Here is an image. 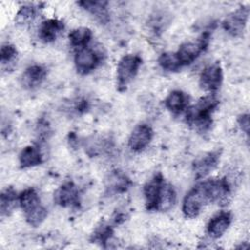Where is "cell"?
<instances>
[{
	"label": "cell",
	"instance_id": "7a4b0ae2",
	"mask_svg": "<svg viewBox=\"0 0 250 250\" xmlns=\"http://www.w3.org/2000/svg\"><path fill=\"white\" fill-rule=\"evenodd\" d=\"M219 105V100L216 95L210 94L199 99L192 106L186 110V121L193 125L200 133L207 132L212 124L211 115Z\"/></svg>",
	"mask_w": 250,
	"mask_h": 250
},
{
	"label": "cell",
	"instance_id": "603a6c76",
	"mask_svg": "<svg viewBox=\"0 0 250 250\" xmlns=\"http://www.w3.org/2000/svg\"><path fill=\"white\" fill-rule=\"evenodd\" d=\"M112 234H113L112 227L106 223H102L94 230L91 236V241L97 244H100L103 247H106V244L111 239Z\"/></svg>",
	"mask_w": 250,
	"mask_h": 250
},
{
	"label": "cell",
	"instance_id": "e0dca14e",
	"mask_svg": "<svg viewBox=\"0 0 250 250\" xmlns=\"http://www.w3.org/2000/svg\"><path fill=\"white\" fill-rule=\"evenodd\" d=\"M188 96L180 90L172 91L164 101L166 108L174 114H181L188 107Z\"/></svg>",
	"mask_w": 250,
	"mask_h": 250
},
{
	"label": "cell",
	"instance_id": "277c9868",
	"mask_svg": "<svg viewBox=\"0 0 250 250\" xmlns=\"http://www.w3.org/2000/svg\"><path fill=\"white\" fill-rule=\"evenodd\" d=\"M207 202H218L226 204L230 192L231 187L226 177L221 179H210L199 183Z\"/></svg>",
	"mask_w": 250,
	"mask_h": 250
},
{
	"label": "cell",
	"instance_id": "3957f363",
	"mask_svg": "<svg viewBox=\"0 0 250 250\" xmlns=\"http://www.w3.org/2000/svg\"><path fill=\"white\" fill-rule=\"evenodd\" d=\"M19 204L26 222L34 228L40 226L47 217V209L41 204L37 191L32 188H26L19 194Z\"/></svg>",
	"mask_w": 250,
	"mask_h": 250
},
{
	"label": "cell",
	"instance_id": "ffe728a7",
	"mask_svg": "<svg viewBox=\"0 0 250 250\" xmlns=\"http://www.w3.org/2000/svg\"><path fill=\"white\" fill-rule=\"evenodd\" d=\"M19 161L21 168H29L41 164L43 162V156L40 148L36 146L24 147L19 155Z\"/></svg>",
	"mask_w": 250,
	"mask_h": 250
},
{
	"label": "cell",
	"instance_id": "6da1fadb",
	"mask_svg": "<svg viewBox=\"0 0 250 250\" xmlns=\"http://www.w3.org/2000/svg\"><path fill=\"white\" fill-rule=\"evenodd\" d=\"M146 208L148 211H167L176 201L174 188L164 181L161 173L155 174L144 187Z\"/></svg>",
	"mask_w": 250,
	"mask_h": 250
},
{
	"label": "cell",
	"instance_id": "8fae6325",
	"mask_svg": "<svg viewBox=\"0 0 250 250\" xmlns=\"http://www.w3.org/2000/svg\"><path fill=\"white\" fill-rule=\"evenodd\" d=\"M55 202L62 207H77L80 203V192L73 182L61 185L54 194Z\"/></svg>",
	"mask_w": 250,
	"mask_h": 250
},
{
	"label": "cell",
	"instance_id": "d6986e66",
	"mask_svg": "<svg viewBox=\"0 0 250 250\" xmlns=\"http://www.w3.org/2000/svg\"><path fill=\"white\" fill-rule=\"evenodd\" d=\"M63 28L64 24L62 21L56 19L47 20L42 22L39 28V38L45 43L53 42Z\"/></svg>",
	"mask_w": 250,
	"mask_h": 250
},
{
	"label": "cell",
	"instance_id": "7c38bea8",
	"mask_svg": "<svg viewBox=\"0 0 250 250\" xmlns=\"http://www.w3.org/2000/svg\"><path fill=\"white\" fill-rule=\"evenodd\" d=\"M221 151L214 150L197 157L192 163V172L195 179L200 180L205 178L210 172H212L220 161Z\"/></svg>",
	"mask_w": 250,
	"mask_h": 250
},
{
	"label": "cell",
	"instance_id": "44dd1931",
	"mask_svg": "<svg viewBox=\"0 0 250 250\" xmlns=\"http://www.w3.org/2000/svg\"><path fill=\"white\" fill-rule=\"evenodd\" d=\"M19 203V195L13 188H7L2 190L0 195V213L1 216L10 215Z\"/></svg>",
	"mask_w": 250,
	"mask_h": 250
},
{
	"label": "cell",
	"instance_id": "30bf717a",
	"mask_svg": "<svg viewBox=\"0 0 250 250\" xmlns=\"http://www.w3.org/2000/svg\"><path fill=\"white\" fill-rule=\"evenodd\" d=\"M249 16V7L243 6L235 10L234 12L230 13L226 19L223 21V27L224 29L232 36L240 35L247 23Z\"/></svg>",
	"mask_w": 250,
	"mask_h": 250
},
{
	"label": "cell",
	"instance_id": "4316f807",
	"mask_svg": "<svg viewBox=\"0 0 250 250\" xmlns=\"http://www.w3.org/2000/svg\"><path fill=\"white\" fill-rule=\"evenodd\" d=\"M237 122H238L241 130L246 134V136H248L249 135V115H248V113L239 115L237 118Z\"/></svg>",
	"mask_w": 250,
	"mask_h": 250
},
{
	"label": "cell",
	"instance_id": "d4e9b609",
	"mask_svg": "<svg viewBox=\"0 0 250 250\" xmlns=\"http://www.w3.org/2000/svg\"><path fill=\"white\" fill-rule=\"evenodd\" d=\"M37 11H38V8L32 5L22 6L17 14V19H16L17 22L23 24V23L32 21L37 15Z\"/></svg>",
	"mask_w": 250,
	"mask_h": 250
},
{
	"label": "cell",
	"instance_id": "4fadbf2b",
	"mask_svg": "<svg viewBox=\"0 0 250 250\" xmlns=\"http://www.w3.org/2000/svg\"><path fill=\"white\" fill-rule=\"evenodd\" d=\"M152 137L153 131L149 125L145 123L139 124L132 131L128 140V146L133 151H141L149 145Z\"/></svg>",
	"mask_w": 250,
	"mask_h": 250
},
{
	"label": "cell",
	"instance_id": "5bb4252c",
	"mask_svg": "<svg viewBox=\"0 0 250 250\" xmlns=\"http://www.w3.org/2000/svg\"><path fill=\"white\" fill-rule=\"evenodd\" d=\"M231 214L228 211H222L216 214L207 225V233L212 238L221 237L231 223Z\"/></svg>",
	"mask_w": 250,
	"mask_h": 250
},
{
	"label": "cell",
	"instance_id": "5b68a950",
	"mask_svg": "<svg viewBox=\"0 0 250 250\" xmlns=\"http://www.w3.org/2000/svg\"><path fill=\"white\" fill-rule=\"evenodd\" d=\"M142 64V59L138 55L128 54L121 58L117 64V86L119 91L126 90L127 85L135 78Z\"/></svg>",
	"mask_w": 250,
	"mask_h": 250
},
{
	"label": "cell",
	"instance_id": "9a60e30c",
	"mask_svg": "<svg viewBox=\"0 0 250 250\" xmlns=\"http://www.w3.org/2000/svg\"><path fill=\"white\" fill-rule=\"evenodd\" d=\"M132 186V181L122 172L113 171L106 179L105 189L106 193L110 195L124 193Z\"/></svg>",
	"mask_w": 250,
	"mask_h": 250
},
{
	"label": "cell",
	"instance_id": "484cf974",
	"mask_svg": "<svg viewBox=\"0 0 250 250\" xmlns=\"http://www.w3.org/2000/svg\"><path fill=\"white\" fill-rule=\"evenodd\" d=\"M16 56H17V50L13 45L11 44L2 45L0 50V58H1V63L3 65L14 61Z\"/></svg>",
	"mask_w": 250,
	"mask_h": 250
},
{
	"label": "cell",
	"instance_id": "cb8c5ba5",
	"mask_svg": "<svg viewBox=\"0 0 250 250\" xmlns=\"http://www.w3.org/2000/svg\"><path fill=\"white\" fill-rule=\"evenodd\" d=\"M159 65L167 71H178L182 65L176 56V53H162L158 58Z\"/></svg>",
	"mask_w": 250,
	"mask_h": 250
},
{
	"label": "cell",
	"instance_id": "9c48e42d",
	"mask_svg": "<svg viewBox=\"0 0 250 250\" xmlns=\"http://www.w3.org/2000/svg\"><path fill=\"white\" fill-rule=\"evenodd\" d=\"M223 82V71L219 62L208 64L202 70L199 77V85L204 91L214 93L221 87Z\"/></svg>",
	"mask_w": 250,
	"mask_h": 250
},
{
	"label": "cell",
	"instance_id": "7402d4cb",
	"mask_svg": "<svg viewBox=\"0 0 250 250\" xmlns=\"http://www.w3.org/2000/svg\"><path fill=\"white\" fill-rule=\"evenodd\" d=\"M68 38L70 45L77 50L88 45L92 39V31L87 27H78L69 32Z\"/></svg>",
	"mask_w": 250,
	"mask_h": 250
},
{
	"label": "cell",
	"instance_id": "8992f818",
	"mask_svg": "<svg viewBox=\"0 0 250 250\" xmlns=\"http://www.w3.org/2000/svg\"><path fill=\"white\" fill-rule=\"evenodd\" d=\"M210 33L208 31L204 32L196 41H188L182 44L179 50L176 52V56L182 65H188L192 63L202 52L208 46Z\"/></svg>",
	"mask_w": 250,
	"mask_h": 250
},
{
	"label": "cell",
	"instance_id": "52a82bcc",
	"mask_svg": "<svg viewBox=\"0 0 250 250\" xmlns=\"http://www.w3.org/2000/svg\"><path fill=\"white\" fill-rule=\"evenodd\" d=\"M102 56L91 47L77 49L74 56V64L80 74H88L98 67L101 63Z\"/></svg>",
	"mask_w": 250,
	"mask_h": 250
},
{
	"label": "cell",
	"instance_id": "ba28073f",
	"mask_svg": "<svg viewBox=\"0 0 250 250\" xmlns=\"http://www.w3.org/2000/svg\"><path fill=\"white\" fill-rule=\"evenodd\" d=\"M208 203L199 184L192 188L185 196L182 211L187 218H195L199 215L203 206Z\"/></svg>",
	"mask_w": 250,
	"mask_h": 250
},
{
	"label": "cell",
	"instance_id": "ac0fdd59",
	"mask_svg": "<svg viewBox=\"0 0 250 250\" xmlns=\"http://www.w3.org/2000/svg\"><path fill=\"white\" fill-rule=\"evenodd\" d=\"M78 5L93 15L101 23L105 24L108 22L109 13L107 1H80Z\"/></svg>",
	"mask_w": 250,
	"mask_h": 250
},
{
	"label": "cell",
	"instance_id": "2e32d148",
	"mask_svg": "<svg viewBox=\"0 0 250 250\" xmlns=\"http://www.w3.org/2000/svg\"><path fill=\"white\" fill-rule=\"evenodd\" d=\"M47 71L41 65H31L27 67L21 76V83L25 89H35L42 84L46 77Z\"/></svg>",
	"mask_w": 250,
	"mask_h": 250
}]
</instances>
